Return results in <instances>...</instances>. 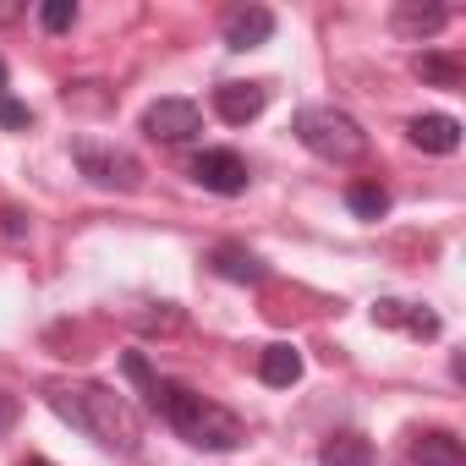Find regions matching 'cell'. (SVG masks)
<instances>
[{"instance_id":"obj_4","label":"cell","mask_w":466,"mask_h":466,"mask_svg":"<svg viewBox=\"0 0 466 466\" xmlns=\"http://www.w3.org/2000/svg\"><path fill=\"white\" fill-rule=\"evenodd\" d=\"M72 159H77V170H83L94 187H110V192H137V187H143V159L127 154V148L77 137V143H72Z\"/></svg>"},{"instance_id":"obj_8","label":"cell","mask_w":466,"mask_h":466,"mask_svg":"<svg viewBox=\"0 0 466 466\" xmlns=\"http://www.w3.org/2000/svg\"><path fill=\"white\" fill-rule=\"evenodd\" d=\"M264 105H269V88H264V83H219V88H214V116L230 121V127L258 121Z\"/></svg>"},{"instance_id":"obj_12","label":"cell","mask_w":466,"mask_h":466,"mask_svg":"<svg viewBox=\"0 0 466 466\" xmlns=\"http://www.w3.org/2000/svg\"><path fill=\"white\" fill-rule=\"evenodd\" d=\"M411 466H466V444H461L450 428L417 433V444H411Z\"/></svg>"},{"instance_id":"obj_20","label":"cell","mask_w":466,"mask_h":466,"mask_svg":"<svg viewBox=\"0 0 466 466\" xmlns=\"http://www.w3.org/2000/svg\"><path fill=\"white\" fill-rule=\"evenodd\" d=\"M0 230H6V237L17 242L23 230H28V225H23V208H0Z\"/></svg>"},{"instance_id":"obj_23","label":"cell","mask_w":466,"mask_h":466,"mask_svg":"<svg viewBox=\"0 0 466 466\" xmlns=\"http://www.w3.org/2000/svg\"><path fill=\"white\" fill-rule=\"evenodd\" d=\"M23 466H50V461H23Z\"/></svg>"},{"instance_id":"obj_15","label":"cell","mask_w":466,"mask_h":466,"mask_svg":"<svg viewBox=\"0 0 466 466\" xmlns=\"http://www.w3.org/2000/svg\"><path fill=\"white\" fill-rule=\"evenodd\" d=\"M444 23H450L444 6H395V34H406V39H433Z\"/></svg>"},{"instance_id":"obj_6","label":"cell","mask_w":466,"mask_h":466,"mask_svg":"<svg viewBox=\"0 0 466 466\" xmlns=\"http://www.w3.org/2000/svg\"><path fill=\"white\" fill-rule=\"evenodd\" d=\"M143 132L154 143H192L203 132V116H198L192 99H159V105L143 110Z\"/></svg>"},{"instance_id":"obj_16","label":"cell","mask_w":466,"mask_h":466,"mask_svg":"<svg viewBox=\"0 0 466 466\" xmlns=\"http://www.w3.org/2000/svg\"><path fill=\"white\" fill-rule=\"evenodd\" d=\"M319 466H373V444L362 433H335L319 450Z\"/></svg>"},{"instance_id":"obj_13","label":"cell","mask_w":466,"mask_h":466,"mask_svg":"<svg viewBox=\"0 0 466 466\" xmlns=\"http://www.w3.org/2000/svg\"><path fill=\"white\" fill-rule=\"evenodd\" d=\"M411 72H417L428 88H461V77H466V61H461L455 50H422V56L411 61Z\"/></svg>"},{"instance_id":"obj_7","label":"cell","mask_w":466,"mask_h":466,"mask_svg":"<svg viewBox=\"0 0 466 466\" xmlns=\"http://www.w3.org/2000/svg\"><path fill=\"white\" fill-rule=\"evenodd\" d=\"M208 269H214L219 280H230V286H264V280H269V264H264L253 248H242V242L208 248Z\"/></svg>"},{"instance_id":"obj_9","label":"cell","mask_w":466,"mask_h":466,"mask_svg":"<svg viewBox=\"0 0 466 466\" xmlns=\"http://www.w3.org/2000/svg\"><path fill=\"white\" fill-rule=\"evenodd\" d=\"M275 34V12L269 6H237V12H225V45L230 50H258L269 45Z\"/></svg>"},{"instance_id":"obj_22","label":"cell","mask_w":466,"mask_h":466,"mask_svg":"<svg viewBox=\"0 0 466 466\" xmlns=\"http://www.w3.org/2000/svg\"><path fill=\"white\" fill-rule=\"evenodd\" d=\"M0 94H6V61H0Z\"/></svg>"},{"instance_id":"obj_19","label":"cell","mask_w":466,"mask_h":466,"mask_svg":"<svg viewBox=\"0 0 466 466\" xmlns=\"http://www.w3.org/2000/svg\"><path fill=\"white\" fill-rule=\"evenodd\" d=\"M34 116H28V105H17V99H6L0 94V127H28Z\"/></svg>"},{"instance_id":"obj_18","label":"cell","mask_w":466,"mask_h":466,"mask_svg":"<svg viewBox=\"0 0 466 466\" xmlns=\"http://www.w3.org/2000/svg\"><path fill=\"white\" fill-rule=\"evenodd\" d=\"M39 23H45L50 34H66V28L77 23V0H45V6H39Z\"/></svg>"},{"instance_id":"obj_10","label":"cell","mask_w":466,"mask_h":466,"mask_svg":"<svg viewBox=\"0 0 466 466\" xmlns=\"http://www.w3.org/2000/svg\"><path fill=\"white\" fill-rule=\"evenodd\" d=\"M406 137H411V148H422V154H455L461 148V121L455 116H411L406 121Z\"/></svg>"},{"instance_id":"obj_3","label":"cell","mask_w":466,"mask_h":466,"mask_svg":"<svg viewBox=\"0 0 466 466\" xmlns=\"http://www.w3.org/2000/svg\"><path fill=\"white\" fill-rule=\"evenodd\" d=\"M291 132H297V143H302L308 154H319V159H329V165H351V159L368 154L362 121H351V116L335 110V105H302L297 121H291Z\"/></svg>"},{"instance_id":"obj_17","label":"cell","mask_w":466,"mask_h":466,"mask_svg":"<svg viewBox=\"0 0 466 466\" xmlns=\"http://www.w3.org/2000/svg\"><path fill=\"white\" fill-rule=\"evenodd\" d=\"M346 203H351L357 219H384V214H390V192H384L379 181H357V187H346Z\"/></svg>"},{"instance_id":"obj_5","label":"cell","mask_w":466,"mask_h":466,"mask_svg":"<svg viewBox=\"0 0 466 466\" xmlns=\"http://www.w3.org/2000/svg\"><path fill=\"white\" fill-rule=\"evenodd\" d=\"M192 181H198L203 192H219V198H237V192H248L253 170H248V159H242L237 148H203V154L192 159Z\"/></svg>"},{"instance_id":"obj_2","label":"cell","mask_w":466,"mask_h":466,"mask_svg":"<svg viewBox=\"0 0 466 466\" xmlns=\"http://www.w3.org/2000/svg\"><path fill=\"white\" fill-rule=\"evenodd\" d=\"M45 400H50V411H56L61 422H72V428H77L83 439H94L99 450L132 455V450L143 444V422H137L132 400H127L121 390H110V384H50Z\"/></svg>"},{"instance_id":"obj_1","label":"cell","mask_w":466,"mask_h":466,"mask_svg":"<svg viewBox=\"0 0 466 466\" xmlns=\"http://www.w3.org/2000/svg\"><path fill=\"white\" fill-rule=\"evenodd\" d=\"M121 368H127V379L143 390V400H148V411H159L192 450H214V455H225V450H237L242 439H248V428H242V417L237 411H225L219 400H208V395H198L192 384H181V379H159L154 368H148V357L143 351H127L121 357Z\"/></svg>"},{"instance_id":"obj_11","label":"cell","mask_w":466,"mask_h":466,"mask_svg":"<svg viewBox=\"0 0 466 466\" xmlns=\"http://www.w3.org/2000/svg\"><path fill=\"white\" fill-rule=\"evenodd\" d=\"M373 324H384V329H406V335H417V340H433V335H439V313L411 308V302H395V297L373 302Z\"/></svg>"},{"instance_id":"obj_14","label":"cell","mask_w":466,"mask_h":466,"mask_svg":"<svg viewBox=\"0 0 466 466\" xmlns=\"http://www.w3.org/2000/svg\"><path fill=\"white\" fill-rule=\"evenodd\" d=\"M258 379L264 384H275V390H291L297 379H302V351L297 346H264V357H258Z\"/></svg>"},{"instance_id":"obj_21","label":"cell","mask_w":466,"mask_h":466,"mask_svg":"<svg viewBox=\"0 0 466 466\" xmlns=\"http://www.w3.org/2000/svg\"><path fill=\"white\" fill-rule=\"evenodd\" d=\"M12 422H17V400H12V395H6V390H0V433H6V428H12Z\"/></svg>"}]
</instances>
